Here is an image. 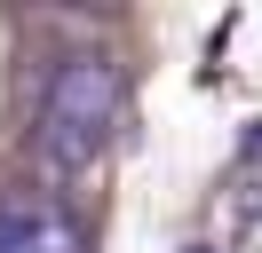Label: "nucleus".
<instances>
[{
	"instance_id": "2",
	"label": "nucleus",
	"mask_w": 262,
	"mask_h": 253,
	"mask_svg": "<svg viewBox=\"0 0 262 253\" xmlns=\"http://www.w3.org/2000/svg\"><path fill=\"white\" fill-rule=\"evenodd\" d=\"M8 253H88V230L72 214H32V230H24Z\"/></svg>"
},
{
	"instance_id": "3",
	"label": "nucleus",
	"mask_w": 262,
	"mask_h": 253,
	"mask_svg": "<svg viewBox=\"0 0 262 253\" xmlns=\"http://www.w3.org/2000/svg\"><path fill=\"white\" fill-rule=\"evenodd\" d=\"M24 230H32V206H24V198H0V253L16 245Z\"/></svg>"
},
{
	"instance_id": "1",
	"label": "nucleus",
	"mask_w": 262,
	"mask_h": 253,
	"mask_svg": "<svg viewBox=\"0 0 262 253\" xmlns=\"http://www.w3.org/2000/svg\"><path fill=\"white\" fill-rule=\"evenodd\" d=\"M112 135H119V63L103 47H72L48 71V87H40L32 158L48 174H80V166H96L112 150Z\"/></svg>"
}]
</instances>
